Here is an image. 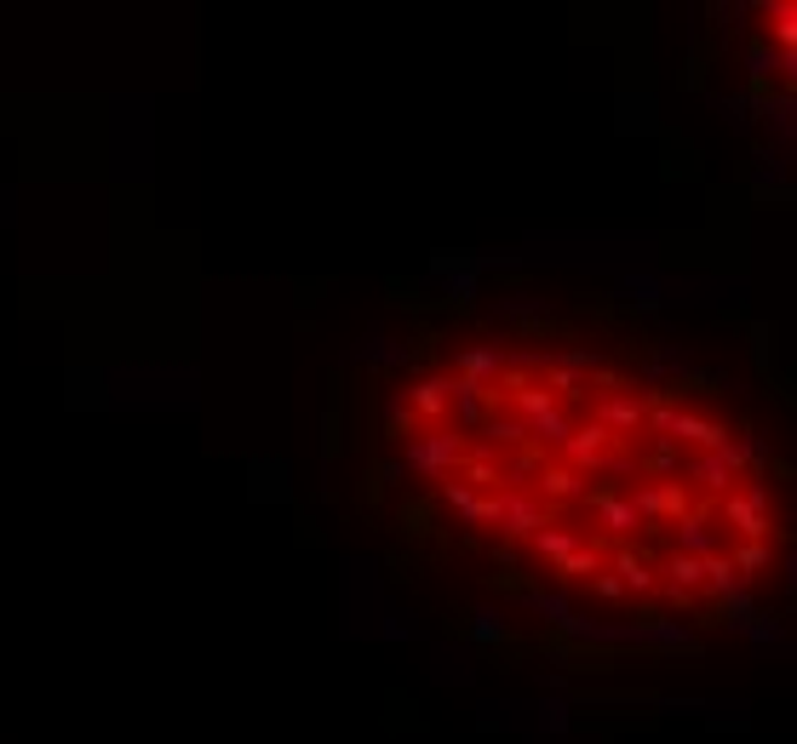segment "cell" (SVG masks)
Segmentation results:
<instances>
[{"instance_id":"1","label":"cell","mask_w":797,"mask_h":744,"mask_svg":"<svg viewBox=\"0 0 797 744\" xmlns=\"http://www.w3.org/2000/svg\"><path fill=\"white\" fill-rule=\"evenodd\" d=\"M379 442L465 550L619 636L735 625L786 568V487L752 413L631 350L454 332L385 390Z\"/></svg>"}]
</instances>
